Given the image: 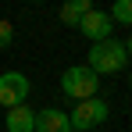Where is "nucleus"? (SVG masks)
<instances>
[{"mask_svg":"<svg viewBox=\"0 0 132 132\" xmlns=\"http://www.w3.org/2000/svg\"><path fill=\"white\" fill-rule=\"evenodd\" d=\"M129 86H132V75H129Z\"/></svg>","mask_w":132,"mask_h":132,"instance_id":"f8f14e48","label":"nucleus"},{"mask_svg":"<svg viewBox=\"0 0 132 132\" xmlns=\"http://www.w3.org/2000/svg\"><path fill=\"white\" fill-rule=\"evenodd\" d=\"M11 43H14V29H11L7 18H0V50H7Z\"/></svg>","mask_w":132,"mask_h":132,"instance_id":"9d476101","label":"nucleus"},{"mask_svg":"<svg viewBox=\"0 0 132 132\" xmlns=\"http://www.w3.org/2000/svg\"><path fill=\"white\" fill-rule=\"evenodd\" d=\"M89 11H93V4H89V0H68L64 7H61V22H64L68 29H79V22L86 18Z\"/></svg>","mask_w":132,"mask_h":132,"instance_id":"6e6552de","label":"nucleus"},{"mask_svg":"<svg viewBox=\"0 0 132 132\" xmlns=\"http://www.w3.org/2000/svg\"><path fill=\"white\" fill-rule=\"evenodd\" d=\"M29 79H25L22 71H4L0 75V107L11 111V107H22L25 96H29Z\"/></svg>","mask_w":132,"mask_h":132,"instance_id":"20e7f679","label":"nucleus"},{"mask_svg":"<svg viewBox=\"0 0 132 132\" xmlns=\"http://www.w3.org/2000/svg\"><path fill=\"white\" fill-rule=\"evenodd\" d=\"M4 129L7 132H36V111L22 104V107H11L4 114Z\"/></svg>","mask_w":132,"mask_h":132,"instance_id":"0eeeda50","label":"nucleus"},{"mask_svg":"<svg viewBox=\"0 0 132 132\" xmlns=\"http://www.w3.org/2000/svg\"><path fill=\"white\" fill-rule=\"evenodd\" d=\"M61 93H64L71 104L93 100V96L100 93V79H96L86 64H71V68H64V75H61Z\"/></svg>","mask_w":132,"mask_h":132,"instance_id":"f03ea898","label":"nucleus"},{"mask_svg":"<svg viewBox=\"0 0 132 132\" xmlns=\"http://www.w3.org/2000/svg\"><path fill=\"white\" fill-rule=\"evenodd\" d=\"M79 32L86 36L89 43H104V39H114V22H111V14L107 11H89L86 18L79 22Z\"/></svg>","mask_w":132,"mask_h":132,"instance_id":"39448f33","label":"nucleus"},{"mask_svg":"<svg viewBox=\"0 0 132 132\" xmlns=\"http://www.w3.org/2000/svg\"><path fill=\"white\" fill-rule=\"evenodd\" d=\"M125 54L132 57V32H129V39H125Z\"/></svg>","mask_w":132,"mask_h":132,"instance_id":"9b49d317","label":"nucleus"},{"mask_svg":"<svg viewBox=\"0 0 132 132\" xmlns=\"http://www.w3.org/2000/svg\"><path fill=\"white\" fill-rule=\"evenodd\" d=\"M129 64V54H125V43L121 39H104V43H93L86 54V68L96 75V79H104V75H118V71H125Z\"/></svg>","mask_w":132,"mask_h":132,"instance_id":"f257e3e1","label":"nucleus"},{"mask_svg":"<svg viewBox=\"0 0 132 132\" xmlns=\"http://www.w3.org/2000/svg\"><path fill=\"white\" fill-rule=\"evenodd\" d=\"M107 114H111L107 100L93 96V100H79L75 107L68 111V121H71V132H89V129H96V125H104Z\"/></svg>","mask_w":132,"mask_h":132,"instance_id":"7ed1b4c3","label":"nucleus"},{"mask_svg":"<svg viewBox=\"0 0 132 132\" xmlns=\"http://www.w3.org/2000/svg\"><path fill=\"white\" fill-rule=\"evenodd\" d=\"M36 132H71L68 111H61V107H43V111H36Z\"/></svg>","mask_w":132,"mask_h":132,"instance_id":"423d86ee","label":"nucleus"},{"mask_svg":"<svg viewBox=\"0 0 132 132\" xmlns=\"http://www.w3.org/2000/svg\"><path fill=\"white\" fill-rule=\"evenodd\" d=\"M107 14H111V22H114V25H125V29H132V0H118V4L107 11Z\"/></svg>","mask_w":132,"mask_h":132,"instance_id":"1a4fd4ad","label":"nucleus"}]
</instances>
